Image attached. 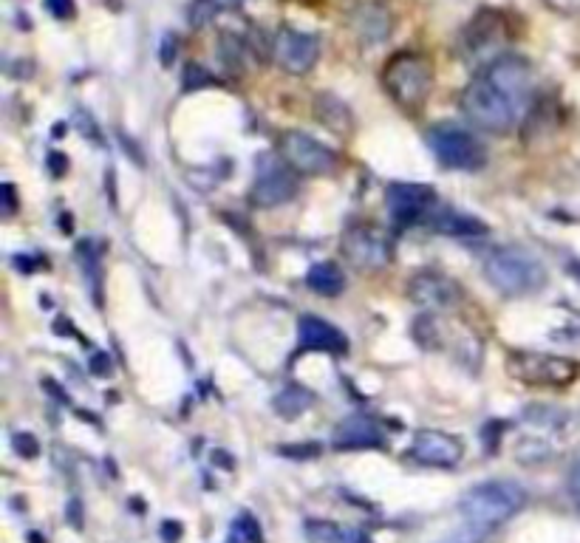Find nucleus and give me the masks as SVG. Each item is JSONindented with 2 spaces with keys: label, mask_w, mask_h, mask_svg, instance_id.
Listing matches in <instances>:
<instances>
[{
  "label": "nucleus",
  "mask_w": 580,
  "mask_h": 543,
  "mask_svg": "<svg viewBox=\"0 0 580 543\" xmlns=\"http://www.w3.org/2000/svg\"><path fill=\"white\" fill-rule=\"evenodd\" d=\"M343 255L351 266L357 269H382V266L391 264L394 258V244L391 238L371 224H360V227H351L343 235Z\"/></svg>",
  "instance_id": "nucleus-9"
},
{
  "label": "nucleus",
  "mask_w": 580,
  "mask_h": 543,
  "mask_svg": "<svg viewBox=\"0 0 580 543\" xmlns=\"http://www.w3.org/2000/svg\"><path fill=\"white\" fill-rule=\"evenodd\" d=\"M332 445L337 450H368V447L385 445L382 425L371 416H348L334 430Z\"/></svg>",
  "instance_id": "nucleus-15"
},
{
  "label": "nucleus",
  "mask_w": 580,
  "mask_h": 543,
  "mask_svg": "<svg viewBox=\"0 0 580 543\" xmlns=\"http://www.w3.org/2000/svg\"><path fill=\"white\" fill-rule=\"evenodd\" d=\"M382 85L388 97L397 102L402 111H419L433 88V63L431 57L419 51H399L394 54L385 71H382Z\"/></svg>",
  "instance_id": "nucleus-3"
},
{
  "label": "nucleus",
  "mask_w": 580,
  "mask_h": 543,
  "mask_svg": "<svg viewBox=\"0 0 580 543\" xmlns=\"http://www.w3.org/2000/svg\"><path fill=\"white\" fill-rule=\"evenodd\" d=\"M91 374H97V377H108V374H111V360H108L105 354H97L94 362H91Z\"/></svg>",
  "instance_id": "nucleus-33"
},
{
  "label": "nucleus",
  "mask_w": 580,
  "mask_h": 543,
  "mask_svg": "<svg viewBox=\"0 0 580 543\" xmlns=\"http://www.w3.org/2000/svg\"><path fill=\"white\" fill-rule=\"evenodd\" d=\"M510 43V32H507V23L498 12L484 9L479 15L470 20V26L464 29L462 43H459V54L470 68H479L484 71L487 66H493L496 60H501L504 54L501 49Z\"/></svg>",
  "instance_id": "nucleus-5"
},
{
  "label": "nucleus",
  "mask_w": 580,
  "mask_h": 543,
  "mask_svg": "<svg viewBox=\"0 0 580 543\" xmlns=\"http://www.w3.org/2000/svg\"><path fill=\"white\" fill-rule=\"evenodd\" d=\"M357 29L365 40L371 43H380L391 32V23H388V12L382 6H363L357 9Z\"/></svg>",
  "instance_id": "nucleus-22"
},
{
  "label": "nucleus",
  "mask_w": 580,
  "mask_h": 543,
  "mask_svg": "<svg viewBox=\"0 0 580 543\" xmlns=\"http://www.w3.org/2000/svg\"><path fill=\"white\" fill-rule=\"evenodd\" d=\"M408 297L422 309L442 312V309H453L462 300V289L459 283H453L439 272H419L408 280Z\"/></svg>",
  "instance_id": "nucleus-13"
},
{
  "label": "nucleus",
  "mask_w": 580,
  "mask_h": 543,
  "mask_svg": "<svg viewBox=\"0 0 580 543\" xmlns=\"http://www.w3.org/2000/svg\"><path fill=\"white\" fill-rule=\"evenodd\" d=\"M464 456V445L445 430H419L411 445V459L425 464V467H439L450 470L456 467Z\"/></svg>",
  "instance_id": "nucleus-12"
},
{
  "label": "nucleus",
  "mask_w": 580,
  "mask_h": 543,
  "mask_svg": "<svg viewBox=\"0 0 580 543\" xmlns=\"http://www.w3.org/2000/svg\"><path fill=\"white\" fill-rule=\"evenodd\" d=\"M569 272H572V278H575L580 283V264H572V266H569Z\"/></svg>",
  "instance_id": "nucleus-38"
},
{
  "label": "nucleus",
  "mask_w": 580,
  "mask_h": 543,
  "mask_svg": "<svg viewBox=\"0 0 580 543\" xmlns=\"http://www.w3.org/2000/svg\"><path fill=\"white\" fill-rule=\"evenodd\" d=\"M569 490L575 498H580V459L572 464V470H569Z\"/></svg>",
  "instance_id": "nucleus-35"
},
{
  "label": "nucleus",
  "mask_w": 580,
  "mask_h": 543,
  "mask_svg": "<svg viewBox=\"0 0 580 543\" xmlns=\"http://www.w3.org/2000/svg\"><path fill=\"white\" fill-rule=\"evenodd\" d=\"M46 6H49L51 15L60 17V20H68V17L74 15V6H71V0H46Z\"/></svg>",
  "instance_id": "nucleus-31"
},
{
  "label": "nucleus",
  "mask_w": 580,
  "mask_h": 543,
  "mask_svg": "<svg viewBox=\"0 0 580 543\" xmlns=\"http://www.w3.org/2000/svg\"><path fill=\"white\" fill-rule=\"evenodd\" d=\"M507 371L510 377L530 388H566L580 374L578 362L541 351H513L507 357Z\"/></svg>",
  "instance_id": "nucleus-6"
},
{
  "label": "nucleus",
  "mask_w": 580,
  "mask_h": 543,
  "mask_svg": "<svg viewBox=\"0 0 580 543\" xmlns=\"http://www.w3.org/2000/svg\"><path fill=\"white\" fill-rule=\"evenodd\" d=\"M275 60L283 71L289 74H306L312 71L317 63V54H320V43H317L315 34L298 32L292 26H283L278 37H275Z\"/></svg>",
  "instance_id": "nucleus-11"
},
{
  "label": "nucleus",
  "mask_w": 580,
  "mask_h": 543,
  "mask_svg": "<svg viewBox=\"0 0 580 543\" xmlns=\"http://www.w3.org/2000/svg\"><path fill=\"white\" fill-rule=\"evenodd\" d=\"M315 114L323 125H329L332 131L348 133L351 131V114L348 108L332 94H323V97L315 99Z\"/></svg>",
  "instance_id": "nucleus-21"
},
{
  "label": "nucleus",
  "mask_w": 580,
  "mask_h": 543,
  "mask_svg": "<svg viewBox=\"0 0 580 543\" xmlns=\"http://www.w3.org/2000/svg\"><path fill=\"white\" fill-rule=\"evenodd\" d=\"M244 57H247V43L238 40L235 34H221L218 37V60L221 66H227L230 71H241L244 68Z\"/></svg>",
  "instance_id": "nucleus-23"
},
{
  "label": "nucleus",
  "mask_w": 580,
  "mask_h": 543,
  "mask_svg": "<svg viewBox=\"0 0 580 543\" xmlns=\"http://www.w3.org/2000/svg\"><path fill=\"white\" fill-rule=\"evenodd\" d=\"M0 190H3V218H12V215H15V210H17L15 187H12V184L6 181V184H3Z\"/></svg>",
  "instance_id": "nucleus-30"
},
{
  "label": "nucleus",
  "mask_w": 580,
  "mask_h": 543,
  "mask_svg": "<svg viewBox=\"0 0 580 543\" xmlns=\"http://www.w3.org/2000/svg\"><path fill=\"white\" fill-rule=\"evenodd\" d=\"M388 213L397 224H414L416 218L428 215L433 207V190L414 181H397L385 190Z\"/></svg>",
  "instance_id": "nucleus-14"
},
{
  "label": "nucleus",
  "mask_w": 580,
  "mask_h": 543,
  "mask_svg": "<svg viewBox=\"0 0 580 543\" xmlns=\"http://www.w3.org/2000/svg\"><path fill=\"white\" fill-rule=\"evenodd\" d=\"M12 447H15L17 456H26V459H34L40 453V442L34 439L32 433H26V430L12 436Z\"/></svg>",
  "instance_id": "nucleus-26"
},
{
  "label": "nucleus",
  "mask_w": 580,
  "mask_h": 543,
  "mask_svg": "<svg viewBox=\"0 0 580 543\" xmlns=\"http://www.w3.org/2000/svg\"><path fill=\"white\" fill-rule=\"evenodd\" d=\"M306 283L309 289L323 297H337L343 289H346V275L340 272V266L332 264V261H323V264H315L309 272H306Z\"/></svg>",
  "instance_id": "nucleus-19"
},
{
  "label": "nucleus",
  "mask_w": 580,
  "mask_h": 543,
  "mask_svg": "<svg viewBox=\"0 0 580 543\" xmlns=\"http://www.w3.org/2000/svg\"><path fill=\"white\" fill-rule=\"evenodd\" d=\"M295 193H298L295 170L283 159L264 156L258 162V173H255V184L249 190V201L255 207H278V204H286L289 198H295Z\"/></svg>",
  "instance_id": "nucleus-10"
},
{
  "label": "nucleus",
  "mask_w": 580,
  "mask_h": 543,
  "mask_svg": "<svg viewBox=\"0 0 580 543\" xmlns=\"http://www.w3.org/2000/svg\"><path fill=\"white\" fill-rule=\"evenodd\" d=\"M306 538L312 543H374L371 535L363 529L337 527L332 521H309L306 524Z\"/></svg>",
  "instance_id": "nucleus-18"
},
{
  "label": "nucleus",
  "mask_w": 580,
  "mask_h": 543,
  "mask_svg": "<svg viewBox=\"0 0 580 543\" xmlns=\"http://www.w3.org/2000/svg\"><path fill=\"white\" fill-rule=\"evenodd\" d=\"M46 165H49L51 176H63L68 167V159L63 156V153H51L49 159H46Z\"/></svg>",
  "instance_id": "nucleus-32"
},
{
  "label": "nucleus",
  "mask_w": 580,
  "mask_h": 543,
  "mask_svg": "<svg viewBox=\"0 0 580 543\" xmlns=\"http://www.w3.org/2000/svg\"><path fill=\"white\" fill-rule=\"evenodd\" d=\"M207 85H216V77H213L207 68H201L199 63H187V66H184L182 88L187 94H190V91H201V88H207Z\"/></svg>",
  "instance_id": "nucleus-24"
},
{
  "label": "nucleus",
  "mask_w": 580,
  "mask_h": 543,
  "mask_svg": "<svg viewBox=\"0 0 580 543\" xmlns=\"http://www.w3.org/2000/svg\"><path fill=\"white\" fill-rule=\"evenodd\" d=\"M281 453L289 459H312V456H320V445H283Z\"/></svg>",
  "instance_id": "nucleus-28"
},
{
  "label": "nucleus",
  "mask_w": 580,
  "mask_h": 543,
  "mask_svg": "<svg viewBox=\"0 0 580 543\" xmlns=\"http://www.w3.org/2000/svg\"><path fill=\"white\" fill-rule=\"evenodd\" d=\"M218 9H221L218 0H196L193 9H190V26H193V29H201L204 23L213 20V15H216Z\"/></svg>",
  "instance_id": "nucleus-25"
},
{
  "label": "nucleus",
  "mask_w": 580,
  "mask_h": 543,
  "mask_svg": "<svg viewBox=\"0 0 580 543\" xmlns=\"http://www.w3.org/2000/svg\"><path fill=\"white\" fill-rule=\"evenodd\" d=\"M278 153L295 173L306 176H326L340 165V156L329 145L317 142L315 136L303 131H286L278 142Z\"/></svg>",
  "instance_id": "nucleus-7"
},
{
  "label": "nucleus",
  "mask_w": 580,
  "mask_h": 543,
  "mask_svg": "<svg viewBox=\"0 0 580 543\" xmlns=\"http://www.w3.org/2000/svg\"><path fill=\"white\" fill-rule=\"evenodd\" d=\"M428 227L442 232V235H479V232H487L484 221L459 213L453 207H445V204H433L428 210Z\"/></svg>",
  "instance_id": "nucleus-17"
},
{
  "label": "nucleus",
  "mask_w": 580,
  "mask_h": 543,
  "mask_svg": "<svg viewBox=\"0 0 580 543\" xmlns=\"http://www.w3.org/2000/svg\"><path fill=\"white\" fill-rule=\"evenodd\" d=\"M428 148L442 165L453 170H476L484 165V148L476 142V136L453 125H433L428 131Z\"/></svg>",
  "instance_id": "nucleus-8"
},
{
  "label": "nucleus",
  "mask_w": 580,
  "mask_h": 543,
  "mask_svg": "<svg viewBox=\"0 0 580 543\" xmlns=\"http://www.w3.org/2000/svg\"><path fill=\"white\" fill-rule=\"evenodd\" d=\"M544 3H547L552 12H558V15H580V0H544Z\"/></svg>",
  "instance_id": "nucleus-29"
},
{
  "label": "nucleus",
  "mask_w": 580,
  "mask_h": 543,
  "mask_svg": "<svg viewBox=\"0 0 580 543\" xmlns=\"http://www.w3.org/2000/svg\"><path fill=\"white\" fill-rule=\"evenodd\" d=\"M300 346L303 348H315V351H329V354H340L346 351V334L340 329H334L332 323H326L323 317H315V314H303L300 317Z\"/></svg>",
  "instance_id": "nucleus-16"
},
{
  "label": "nucleus",
  "mask_w": 580,
  "mask_h": 543,
  "mask_svg": "<svg viewBox=\"0 0 580 543\" xmlns=\"http://www.w3.org/2000/svg\"><path fill=\"white\" fill-rule=\"evenodd\" d=\"M173 54H176V37L167 34L165 43H162V63H165V66H173Z\"/></svg>",
  "instance_id": "nucleus-34"
},
{
  "label": "nucleus",
  "mask_w": 580,
  "mask_h": 543,
  "mask_svg": "<svg viewBox=\"0 0 580 543\" xmlns=\"http://www.w3.org/2000/svg\"><path fill=\"white\" fill-rule=\"evenodd\" d=\"M524 504H527V490L521 484L496 478V481H484V484L470 487L462 495L459 510L470 527L496 529L524 510Z\"/></svg>",
  "instance_id": "nucleus-2"
},
{
  "label": "nucleus",
  "mask_w": 580,
  "mask_h": 543,
  "mask_svg": "<svg viewBox=\"0 0 580 543\" xmlns=\"http://www.w3.org/2000/svg\"><path fill=\"white\" fill-rule=\"evenodd\" d=\"M484 278L490 280V286L498 289L501 295L521 297L538 292L547 283V272L527 249L504 247L496 249L484 261Z\"/></svg>",
  "instance_id": "nucleus-4"
},
{
  "label": "nucleus",
  "mask_w": 580,
  "mask_h": 543,
  "mask_svg": "<svg viewBox=\"0 0 580 543\" xmlns=\"http://www.w3.org/2000/svg\"><path fill=\"white\" fill-rule=\"evenodd\" d=\"M162 532H165L167 541H176V538L182 535V529L176 527V524H165V529H162Z\"/></svg>",
  "instance_id": "nucleus-37"
},
{
  "label": "nucleus",
  "mask_w": 580,
  "mask_h": 543,
  "mask_svg": "<svg viewBox=\"0 0 580 543\" xmlns=\"http://www.w3.org/2000/svg\"><path fill=\"white\" fill-rule=\"evenodd\" d=\"M71 524L77 529L83 527V512H80V501H77V498L71 501Z\"/></svg>",
  "instance_id": "nucleus-36"
},
{
  "label": "nucleus",
  "mask_w": 580,
  "mask_h": 543,
  "mask_svg": "<svg viewBox=\"0 0 580 543\" xmlns=\"http://www.w3.org/2000/svg\"><path fill=\"white\" fill-rule=\"evenodd\" d=\"M312 405H315V394L309 388H303V385H289V388H283L281 394L275 396V413L281 419H298Z\"/></svg>",
  "instance_id": "nucleus-20"
},
{
  "label": "nucleus",
  "mask_w": 580,
  "mask_h": 543,
  "mask_svg": "<svg viewBox=\"0 0 580 543\" xmlns=\"http://www.w3.org/2000/svg\"><path fill=\"white\" fill-rule=\"evenodd\" d=\"M535 94V71L518 54H504L464 88V116L487 133H507L527 114Z\"/></svg>",
  "instance_id": "nucleus-1"
},
{
  "label": "nucleus",
  "mask_w": 580,
  "mask_h": 543,
  "mask_svg": "<svg viewBox=\"0 0 580 543\" xmlns=\"http://www.w3.org/2000/svg\"><path fill=\"white\" fill-rule=\"evenodd\" d=\"M238 529L244 532V538H247L249 543H264L261 527H258V521H255L252 515H241V518H238Z\"/></svg>",
  "instance_id": "nucleus-27"
}]
</instances>
